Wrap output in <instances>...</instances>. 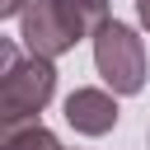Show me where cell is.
Listing matches in <instances>:
<instances>
[{"label": "cell", "instance_id": "6da1fadb", "mask_svg": "<svg viewBox=\"0 0 150 150\" xmlns=\"http://www.w3.org/2000/svg\"><path fill=\"white\" fill-rule=\"evenodd\" d=\"M94 70L103 80L108 94H141L145 89V42L131 23L112 19L98 38H94Z\"/></svg>", "mask_w": 150, "mask_h": 150}, {"label": "cell", "instance_id": "7a4b0ae2", "mask_svg": "<svg viewBox=\"0 0 150 150\" xmlns=\"http://www.w3.org/2000/svg\"><path fill=\"white\" fill-rule=\"evenodd\" d=\"M56 94V61L42 56H23L5 80H0V122H38V112L52 103Z\"/></svg>", "mask_w": 150, "mask_h": 150}, {"label": "cell", "instance_id": "3957f363", "mask_svg": "<svg viewBox=\"0 0 150 150\" xmlns=\"http://www.w3.org/2000/svg\"><path fill=\"white\" fill-rule=\"evenodd\" d=\"M19 42L28 47V56L56 61V56L75 52V42H80V38L66 28V19H61L56 0H33V5L23 9V19H19Z\"/></svg>", "mask_w": 150, "mask_h": 150}, {"label": "cell", "instance_id": "277c9868", "mask_svg": "<svg viewBox=\"0 0 150 150\" xmlns=\"http://www.w3.org/2000/svg\"><path fill=\"white\" fill-rule=\"evenodd\" d=\"M61 117H66V127L75 136H108L117 127V94L94 89V84L70 89L66 103H61Z\"/></svg>", "mask_w": 150, "mask_h": 150}, {"label": "cell", "instance_id": "5b68a950", "mask_svg": "<svg viewBox=\"0 0 150 150\" xmlns=\"http://www.w3.org/2000/svg\"><path fill=\"white\" fill-rule=\"evenodd\" d=\"M56 9H61V19H66V28L84 42V38H98L108 23H112V14H108V0H56Z\"/></svg>", "mask_w": 150, "mask_h": 150}, {"label": "cell", "instance_id": "8992f818", "mask_svg": "<svg viewBox=\"0 0 150 150\" xmlns=\"http://www.w3.org/2000/svg\"><path fill=\"white\" fill-rule=\"evenodd\" d=\"M0 150H66V145L42 122H14V127L0 131Z\"/></svg>", "mask_w": 150, "mask_h": 150}, {"label": "cell", "instance_id": "52a82bcc", "mask_svg": "<svg viewBox=\"0 0 150 150\" xmlns=\"http://www.w3.org/2000/svg\"><path fill=\"white\" fill-rule=\"evenodd\" d=\"M28 5H33V0H0V19H23Z\"/></svg>", "mask_w": 150, "mask_h": 150}, {"label": "cell", "instance_id": "ba28073f", "mask_svg": "<svg viewBox=\"0 0 150 150\" xmlns=\"http://www.w3.org/2000/svg\"><path fill=\"white\" fill-rule=\"evenodd\" d=\"M136 19H141V28H150V0H136Z\"/></svg>", "mask_w": 150, "mask_h": 150}]
</instances>
